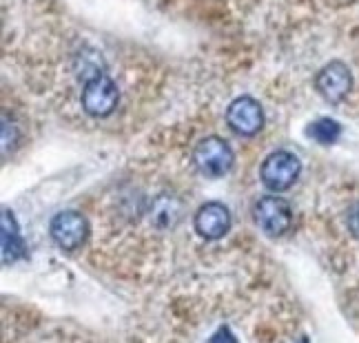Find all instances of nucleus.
<instances>
[{
  "mask_svg": "<svg viewBox=\"0 0 359 343\" xmlns=\"http://www.w3.org/2000/svg\"><path fill=\"white\" fill-rule=\"evenodd\" d=\"M193 162H196L200 173L209 177H222L231 171L236 155H233V148L229 146L226 140L211 135L198 142L196 150H193Z\"/></svg>",
  "mask_w": 359,
  "mask_h": 343,
  "instance_id": "1",
  "label": "nucleus"
},
{
  "mask_svg": "<svg viewBox=\"0 0 359 343\" xmlns=\"http://www.w3.org/2000/svg\"><path fill=\"white\" fill-rule=\"evenodd\" d=\"M302 171V164L291 150H275L264 162H262V182L271 190H286L291 188Z\"/></svg>",
  "mask_w": 359,
  "mask_h": 343,
  "instance_id": "2",
  "label": "nucleus"
},
{
  "mask_svg": "<svg viewBox=\"0 0 359 343\" xmlns=\"http://www.w3.org/2000/svg\"><path fill=\"white\" fill-rule=\"evenodd\" d=\"M120 98V91L116 87V82L104 76V74H95L87 80L85 89H82V108L93 115V118H104L116 108Z\"/></svg>",
  "mask_w": 359,
  "mask_h": 343,
  "instance_id": "3",
  "label": "nucleus"
},
{
  "mask_svg": "<svg viewBox=\"0 0 359 343\" xmlns=\"http://www.w3.org/2000/svg\"><path fill=\"white\" fill-rule=\"evenodd\" d=\"M255 222L269 237H282L293 224V213L286 200L278 195H266L255 204Z\"/></svg>",
  "mask_w": 359,
  "mask_h": 343,
  "instance_id": "4",
  "label": "nucleus"
},
{
  "mask_svg": "<svg viewBox=\"0 0 359 343\" xmlns=\"http://www.w3.org/2000/svg\"><path fill=\"white\" fill-rule=\"evenodd\" d=\"M87 219L78 211H62L51 219V237L62 251H76L87 239Z\"/></svg>",
  "mask_w": 359,
  "mask_h": 343,
  "instance_id": "5",
  "label": "nucleus"
},
{
  "mask_svg": "<svg viewBox=\"0 0 359 343\" xmlns=\"http://www.w3.org/2000/svg\"><path fill=\"white\" fill-rule=\"evenodd\" d=\"M315 87L324 100L330 104H339L348 95L353 87V76L344 62H328L315 78Z\"/></svg>",
  "mask_w": 359,
  "mask_h": 343,
  "instance_id": "6",
  "label": "nucleus"
},
{
  "mask_svg": "<svg viewBox=\"0 0 359 343\" xmlns=\"http://www.w3.org/2000/svg\"><path fill=\"white\" fill-rule=\"evenodd\" d=\"M226 122L238 135L251 137L262 129V125H264V111H262V106H259L257 100L248 98V95H242V98L233 100L229 104Z\"/></svg>",
  "mask_w": 359,
  "mask_h": 343,
  "instance_id": "7",
  "label": "nucleus"
},
{
  "mask_svg": "<svg viewBox=\"0 0 359 343\" xmlns=\"http://www.w3.org/2000/svg\"><path fill=\"white\" fill-rule=\"evenodd\" d=\"M196 230L204 239H219L226 235L231 226V213L224 204L219 202H209L196 213Z\"/></svg>",
  "mask_w": 359,
  "mask_h": 343,
  "instance_id": "8",
  "label": "nucleus"
},
{
  "mask_svg": "<svg viewBox=\"0 0 359 343\" xmlns=\"http://www.w3.org/2000/svg\"><path fill=\"white\" fill-rule=\"evenodd\" d=\"M25 255V246L18 235V226L13 222V215L5 209L3 211V259L7 264L16 262V259Z\"/></svg>",
  "mask_w": 359,
  "mask_h": 343,
  "instance_id": "9",
  "label": "nucleus"
},
{
  "mask_svg": "<svg viewBox=\"0 0 359 343\" xmlns=\"http://www.w3.org/2000/svg\"><path fill=\"white\" fill-rule=\"evenodd\" d=\"M151 219L160 226V228H169L180 219V206L171 197H160L154 204V211H151Z\"/></svg>",
  "mask_w": 359,
  "mask_h": 343,
  "instance_id": "10",
  "label": "nucleus"
},
{
  "mask_svg": "<svg viewBox=\"0 0 359 343\" xmlns=\"http://www.w3.org/2000/svg\"><path fill=\"white\" fill-rule=\"evenodd\" d=\"M341 133V127L330 118H320L309 127V135L320 144H333Z\"/></svg>",
  "mask_w": 359,
  "mask_h": 343,
  "instance_id": "11",
  "label": "nucleus"
},
{
  "mask_svg": "<svg viewBox=\"0 0 359 343\" xmlns=\"http://www.w3.org/2000/svg\"><path fill=\"white\" fill-rule=\"evenodd\" d=\"M348 228H351L353 235L359 239V202L353 206L351 213H348Z\"/></svg>",
  "mask_w": 359,
  "mask_h": 343,
  "instance_id": "12",
  "label": "nucleus"
}]
</instances>
